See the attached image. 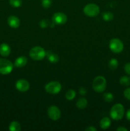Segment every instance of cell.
<instances>
[{
	"mask_svg": "<svg viewBox=\"0 0 130 131\" xmlns=\"http://www.w3.org/2000/svg\"><path fill=\"white\" fill-rule=\"evenodd\" d=\"M14 65L9 60L4 58H0V74L7 75L11 72Z\"/></svg>",
	"mask_w": 130,
	"mask_h": 131,
	"instance_id": "cell-4",
	"label": "cell"
},
{
	"mask_svg": "<svg viewBox=\"0 0 130 131\" xmlns=\"http://www.w3.org/2000/svg\"><path fill=\"white\" fill-rule=\"evenodd\" d=\"M87 100L85 98H80L76 102V107L80 110L85 109L87 106Z\"/></svg>",
	"mask_w": 130,
	"mask_h": 131,
	"instance_id": "cell-16",
	"label": "cell"
},
{
	"mask_svg": "<svg viewBox=\"0 0 130 131\" xmlns=\"http://www.w3.org/2000/svg\"><path fill=\"white\" fill-rule=\"evenodd\" d=\"M49 25H50V23L47 19H43L40 22V26L42 28H46Z\"/></svg>",
	"mask_w": 130,
	"mask_h": 131,
	"instance_id": "cell-24",
	"label": "cell"
},
{
	"mask_svg": "<svg viewBox=\"0 0 130 131\" xmlns=\"http://www.w3.org/2000/svg\"><path fill=\"white\" fill-rule=\"evenodd\" d=\"M29 56L33 60L40 61L43 60L46 56V51L43 47L36 46L31 49L29 51Z\"/></svg>",
	"mask_w": 130,
	"mask_h": 131,
	"instance_id": "cell-3",
	"label": "cell"
},
{
	"mask_svg": "<svg viewBox=\"0 0 130 131\" xmlns=\"http://www.w3.org/2000/svg\"><path fill=\"white\" fill-rule=\"evenodd\" d=\"M96 130L97 129L93 126L89 127H87V129H85V131H96Z\"/></svg>",
	"mask_w": 130,
	"mask_h": 131,
	"instance_id": "cell-29",
	"label": "cell"
},
{
	"mask_svg": "<svg viewBox=\"0 0 130 131\" xmlns=\"http://www.w3.org/2000/svg\"><path fill=\"white\" fill-rule=\"evenodd\" d=\"M124 95L125 98L130 101V88H128L125 90L124 92Z\"/></svg>",
	"mask_w": 130,
	"mask_h": 131,
	"instance_id": "cell-26",
	"label": "cell"
},
{
	"mask_svg": "<svg viewBox=\"0 0 130 131\" xmlns=\"http://www.w3.org/2000/svg\"><path fill=\"white\" fill-rule=\"evenodd\" d=\"M8 24L11 28H17L20 26V20L19 18L14 15H11L8 18Z\"/></svg>",
	"mask_w": 130,
	"mask_h": 131,
	"instance_id": "cell-11",
	"label": "cell"
},
{
	"mask_svg": "<svg viewBox=\"0 0 130 131\" xmlns=\"http://www.w3.org/2000/svg\"><path fill=\"white\" fill-rule=\"evenodd\" d=\"M61 111L56 106H51L48 109V116L54 121L59 120L61 118Z\"/></svg>",
	"mask_w": 130,
	"mask_h": 131,
	"instance_id": "cell-8",
	"label": "cell"
},
{
	"mask_svg": "<svg viewBox=\"0 0 130 131\" xmlns=\"http://www.w3.org/2000/svg\"><path fill=\"white\" fill-rule=\"evenodd\" d=\"M79 93L82 95H84L87 93V90L84 87H81V88H79Z\"/></svg>",
	"mask_w": 130,
	"mask_h": 131,
	"instance_id": "cell-28",
	"label": "cell"
},
{
	"mask_svg": "<svg viewBox=\"0 0 130 131\" xmlns=\"http://www.w3.org/2000/svg\"><path fill=\"white\" fill-rule=\"evenodd\" d=\"M119 65V62L117 61V59L115 58H112L109 61V63H108V67H109V69H111L112 70H115L117 68Z\"/></svg>",
	"mask_w": 130,
	"mask_h": 131,
	"instance_id": "cell-21",
	"label": "cell"
},
{
	"mask_svg": "<svg viewBox=\"0 0 130 131\" xmlns=\"http://www.w3.org/2000/svg\"><path fill=\"white\" fill-rule=\"evenodd\" d=\"M107 87V81L103 76H97L93 81V88L95 92L101 93L104 92Z\"/></svg>",
	"mask_w": 130,
	"mask_h": 131,
	"instance_id": "cell-2",
	"label": "cell"
},
{
	"mask_svg": "<svg viewBox=\"0 0 130 131\" xmlns=\"http://www.w3.org/2000/svg\"><path fill=\"white\" fill-rule=\"evenodd\" d=\"M109 48L114 53H120L123 51L124 44L119 38H112L109 42Z\"/></svg>",
	"mask_w": 130,
	"mask_h": 131,
	"instance_id": "cell-5",
	"label": "cell"
},
{
	"mask_svg": "<svg viewBox=\"0 0 130 131\" xmlns=\"http://www.w3.org/2000/svg\"><path fill=\"white\" fill-rule=\"evenodd\" d=\"M52 21L56 25H62L67 21V16L62 12L55 13L52 16Z\"/></svg>",
	"mask_w": 130,
	"mask_h": 131,
	"instance_id": "cell-9",
	"label": "cell"
},
{
	"mask_svg": "<svg viewBox=\"0 0 130 131\" xmlns=\"http://www.w3.org/2000/svg\"><path fill=\"white\" fill-rule=\"evenodd\" d=\"M65 97H66V99L68 101H72L76 97V92L72 89L68 90L66 93Z\"/></svg>",
	"mask_w": 130,
	"mask_h": 131,
	"instance_id": "cell-18",
	"label": "cell"
},
{
	"mask_svg": "<svg viewBox=\"0 0 130 131\" xmlns=\"http://www.w3.org/2000/svg\"><path fill=\"white\" fill-rule=\"evenodd\" d=\"M61 83L57 81H52L47 83L45 86V90L46 92L50 94H57L61 90Z\"/></svg>",
	"mask_w": 130,
	"mask_h": 131,
	"instance_id": "cell-7",
	"label": "cell"
},
{
	"mask_svg": "<svg viewBox=\"0 0 130 131\" xmlns=\"http://www.w3.org/2000/svg\"><path fill=\"white\" fill-rule=\"evenodd\" d=\"M111 125V120L108 117H104L101 120L100 122H99V126L102 129H107L108 128L110 127Z\"/></svg>",
	"mask_w": 130,
	"mask_h": 131,
	"instance_id": "cell-15",
	"label": "cell"
},
{
	"mask_svg": "<svg viewBox=\"0 0 130 131\" xmlns=\"http://www.w3.org/2000/svg\"><path fill=\"white\" fill-rule=\"evenodd\" d=\"M16 88L17 90L21 92H25L29 89L30 84L25 79H19L17 81L16 84H15Z\"/></svg>",
	"mask_w": 130,
	"mask_h": 131,
	"instance_id": "cell-10",
	"label": "cell"
},
{
	"mask_svg": "<svg viewBox=\"0 0 130 131\" xmlns=\"http://www.w3.org/2000/svg\"><path fill=\"white\" fill-rule=\"evenodd\" d=\"M46 56H47V58H48V61L52 63H56L59 60V56L57 54L53 53V52L49 51L46 52Z\"/></svg>",
	"mask_w": 130,
	"mask_h": 131,
	"instance_id": "cell-14",
	"label": "cell"
},
{
	"mask_svg": "<svg viewBox=\"0 0 130 131\" xmlns=\"http://www.w3.org/2000/svg\"><path fill=\"white\" fill-rule=\"evenodd\" d=\"M124 115V107L121 104L113 105L110 111V116L113 120H119L123 118Z\"/></svg>",
	"mask_w": 130,
	"mask_h": 131,
	"instance_id": "cell-1",
	"label": "cell"
},
{
	"mask_svg": "<svg viewBox=\"0 0 130 131\" xmlns=\"http://www.w3.org/2000/svg\"><path fill=\"white\" fill-rule=\"evenodd\" d=\"M27 63H28V59H27L26 57H25V56H20V57H18L15 60L14 65L16 67L21 68L25 66Z\"/></svg>",
	"mask_w": 130,
	"mask_h": 131,
	"instance_id": "cell-13",
	"label": "cell"
},
{
	"mask_svg": "<svg viewBox=\"0 0 130 131\" xmlns=\"http://www.w3.org/2000/svg\"><path fill=\"white\" fill-rule=\"evenodd\" d=\"M126 118H127V120L130 122V109L127 111V113H126Z\"/></svg>",
	"mask_w": 130,
	"mask_h": 131,
	"instance_id": "cell-31",
	"label": "cell"
},
{
	"mask_svg": "<svg viewBox=\"0 0 130 131\" xmlns=\"http://www.w3.org/2000/svg\"><path fill=\"white\" fill-rule=\"evenodd\" d=\"M120 84L124 86H129L130 85V78L128 76H122L119 80Z\"/></svg>",
	"mask_w": 130,
	"mask_h": 131,
	"instance_id": "cell-19",
	"label": "cell"
},
{
	"mask_svg": "<svg viewBox=\"0 0 130 131\" xmlns=\"http://www.w3.org/2000/svg\"><path fill=\"white\" fill-rule=\"evenodd\" d=\"M102 17H103V20L105 21H110L113 19L114 15L110 12H103L102 14Z\"/></svg>",
	"mask_w": 130,
	"mask_h": 131,
	"instance_id": "cell-20",
	"label": "cell"
},
{
	"mask_svg": "<svg viewBox=\"0 0 130 131\" xmlns=\"http://www.w3.org/2000/svg\"><path fill=\"white\" fill-rule=\"evenodd\" d=\"M20 124L16 121L12 122L9 126V130L11 131H20Z\"/></svg>",
	"mask_w": 130,
	"mask_h": 131,
	"instance_id": "cell-17",
	"label": "cell"
},
{
	"mask_svg": "<svg viewBox=\"0 0 130 131\" xmlns=\"http://www.w3.org/2000/svg\"><path fill=\"white\" fill-rule=\"evenodd\" d=\"M11 52L10 47L7 44V43H1L0 45V54L4 57L9 56Z\"/></svg>",
	"mask_w": 130,
	"mask_h": 131,
	"instance_id": "cell-12",
	"label": "cell"
},
{
	"mask_svg": "<svg viewBox=\"0 0 130 131\" xmlns=\"http://www.w3.org/2000/svg\"><path fill=\"white\" fill-rule=\"evenodd\" d=\"M103 99L107 102H111L113 100V95L112 93L107 92L103 94Z\"/></svg>",
	"mask_w": 130,
	"mask_h": 131,
	"instance_id": "cell-23",
	"label": "cell"
},
{
	"mask_svg": "<svg viewBox=\"0 0 130 131\" xmlns=\"http://www.w3.org/2000/svg\"><path fill=\"white\" fill-rule=\"evenodd\" d=\"M42 4L44 8H48L52 5V1L51 0H42Z\"/></svg>",
	"mask_w": 130,
	"mask_h": 131,
	"instance_id": "cell-25",
	"label": "cell"
},
{
	"mask_svg": "<svg viewBox=\"0 0 130 131\" xmlns=\"http://www.w3.org/2000/svg\"><path fill=\"white\" fill-rule=\"evenodd\" d=\"M117 131H127V129L124 127H119L117 129Z\"/></svg>",
	"mask_w": 130,
	"mask_h": 131,
	"instance_id": "cell-30",
	"label": "cell"
},
{
	"mask_svg": "<svg viewBox=\"0 0 130 131\" xmlns=\"http://www.w3.org/2000/svg\"><path fill=\"white\" fill-rule=\"evenodd\" d=\"M9 3H10V5L14 8L20 7L22 4V0H10Z\"/></svg>",
	"mask_w": 130,
	"mask_h": 131,
	"instance_id": "cell-22",
	"label": "cell"
},
{
	"mask_svg": "<svg viewBox=\"0 0 130 131\" xmlns=\"http://www.w3.org/2000/svg\"><path fill=\"white\" fill-rule=\"evenodd\" d=\"M124 70L126 74L130 75V63H127L124 65Z\"/></svg>",
	"mask_w": 130,
	"mask_h": 131,
	"instance_id": "cell-27",
	"label": "cell"
},
{
	"mask_svg": "<svg viewBox=\"0 0 130 131\" xmlns=\"http://www.w3.org/2000/svg\"><path fill=\"white\" fill-rule=\"evenodd\" d=\"M84 13L88 17H96L99 14V8L96 4L89 3L84 8Z\"/></svg>",
	"mask_w": 130,
	"mask_h": 131,
	"instance_id": "cell-6",
	"label": "cell"
}]
</instances>
